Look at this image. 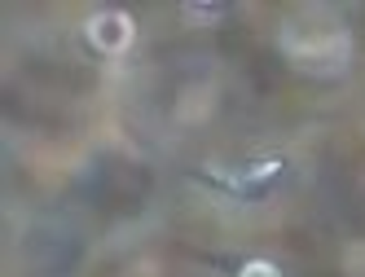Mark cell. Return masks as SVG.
Masks as SVG:
<instances>
[{
	"instance_id": "7a4b0ae2",
	"label": "cell",
	"mask_w": 365,
	"mask_h": 277,
	"mask_svg": "<svg viewBox=\"0 0 365 277\" xmlns=\"http://www.w3.org/2000/svg\"><path fill=\"white\" fill-rule=\"evenodd\" d=\"M238 277H282V268H277L273 260H247V264L238 268Z\"/></svg>"
},
{
	"instance_id": "6da1fadb",
	"label": "cell",
	"mask_w": 365,
	"mask_h": 277,
	"mask_svg": "<svg viewBox=\"0 0 365 277\" xmlns=\"http://www.w3.org/2000/svg\"><path fill=\"white\" fill-rule=\"evenodd\" d=\"M88 40H93V48H101V53H123L128 44H133V36H137V27H133V18H128L123 9H101V14H93L88 18Z\"/></svg>"
}]
</instances>
